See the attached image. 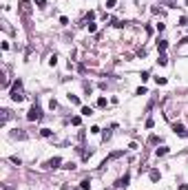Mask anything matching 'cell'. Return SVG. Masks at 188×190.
<instances>
[{
	"mask_svg": "<svg viewBox=\"0 0 188 190\" xmlns=\"http://www.w3.org/2000/svg\"><path fill=\"white\" fill-rule=\"evenodd\" d=\"M20 11H22V13H25V16H27V13L31 11V5H29L27 0H25V2H20Z\"/></svg>",
	"mask_w": 188,
	"mask_h": 190,
	"instance_id": "8992f818",
	"label": "cell"
},
{
	"mask_svg": "<svg viewBox=\"0 0 188 190\" xmlns=\"http://www.w3.org/2000/svg\"><path fill=\"white\" fill-rule=\"evenodd\" d=\"M40 135H42V137H51V128H42Z\"/></svg>",
	"mask_w": 188,
	"mask_h": 190,
	"instance_id": "9a60e30c",
	"label": "cell"
},
{
	"mask_svg": "<svg viewBox=\"0 0 188 190\" xmlns=\"http://www.w3.org/2000/svg\"><path fill=\"white\" fill-rule=\"evenodd\" d=\"M97 31V25H93V22H91V25H89V33H95Z\"/></svg>",
	"mask_w": 188,
	"mask_h": 190,
	"instance_id": "44dd1931",
	"label": "cell"
},
{
	"mask_svg": "<svg viewBox=\"0 0 188 190\" xmlns=\"http://www.w3.org/2000/svg\"><path fill=\"white\" fill-rule=\"evenodd\" d=\"M155 155H157V157H164V155H168V148H166V146H162V148L155 150Z\"/></svg>",
	"mask_w": 188,
	"mask_h": 190,
	"instance_id": "ba28073f",
	"label": "cell"
},
{
	"mask_svg": "<svg viewBox=\"0 0 188 190\" xmlns=\"http://www.w3.org/2000/svg\"><path fill=\"white\" fill-rule=\"evenodd\" d=\"M69 102L75 104V106H80V97H77V95H69Z\"/></svg>",
	"mask_w": 188,
	"mask_h": 190,
	"instance_id": "4fadbf2b",
	"label": "cell"
},
{
	"mask_svg": "<svg viewBox=\"0 0 188 190\" xmlns=\"http://www.w3.org/2000/svg\"><path fill=\"white\" fill-rule=\"evenodd\" d=\"M128 179H131V177H128V175H124L122 179H117V183H115V186H117V188H124V186H128Z\"/></svg>",
	"mask_w": 188,
	"mask_h": 190,
	"instance_id": "5b68a950",
	"label": "cell"
},
{
	"mask_svg": "<svg viewBox=\"0 0 188 190\" xmlns=\"http://www.w3.org/2000/svg\"><path fill=\"white\" fill-rule=\"evenodd\" d=\"M155 82L159 84V86H164V84H166V77H155Z\"/></svg>",
	"mask_w": 188,
	"mask_h": 190,
	"instance_id": "ffe728a7",
	"label": "cell"
},
{
	"mask_svg": "<svg viewBox=\"0 0 188 190\" xmlns=\"http://www.w3.org/2000/svg\"><path fill=\"white\" fill-rule=\"evenodd\" d=\"M179 190H188V183H181V186H179Z\"/></svg>",
	"mask_w": 188,
	"mask_h": 190,
	"instance_id": "d4e9b609",
	"label": "cell"
},
{
	"mask_svg": "<svg viewBox=\"0 0 188 190\" xmlns=\"http://www.w3.org/2000/svg\"><path fill=\"white\" fill-rule=\"evenodd\" d=\"M80 122H82L80 117H71V124H73V126H80Z\"/></svg>",
	"mask_w": 188,
	"mask_h": 190,
	"instance_id": "d6986e66",
	"label": "cell"
},
{
	"mask_svg": "<svg viewBox=\"0 0 188 190\" xmlns=\"http://www.w3.org/2000/svg\"><path fill=\"white\" fill-rule=\"evenodd\" d=\"M97 106H100V108L106 106V97H100V99H97Z\"/></svg>",
	"mask_w": 188,
	"mask_h": 190,
	"instance_id": "2e32d148",
	"label": "cell"
},
{
	"mask_svg": "<svg viewBox=\"0 0 188 190\" xmlns=\"http://www.w3.org/2000/svg\"><path fill=\"white\" fill-rule=\"evenodd\" d=\"M166 47H168V42H166V40H157V51H159V53H164Z\"/></svg>",
	"mask_w": 188,
	"mask_h": 190,
	"instance_id": "52a82bcc",
	"label": "cell"
},
{
	"mask_svg": "<svg viewBox=\"0 0 188 190\" xmlns=\"http://www.w3.org/2000/svg\"><path fill=\"white\" fill-rule=\"evenodd\" d=\"M148 77H151V73H148V71H144V73H142V82H146Z\"/></svg>",
	"mask_w": 188,
	"mask_h": 190,
	"instance_id": "7402d4cb",
	"label": "cell"
},
{
	"mask_svg": "<svg viewBox=\"0 0 188 190\" xmlns=\"http://www.w3.org/2000/svg\"><path fill=\"white\" fill-rule=\"evenodd\" d=\"M80 190H91V181H89V179H84V181L80 183Z\"/></svg>",
	"mask_w": 188,
	"mask_h": 190,
	"instance_id": "7c38bea8",
	"label": "cell"
},
{
	"mask_svg": "<svg viewBox=\"0 0 188 190\" xmlns=\"http://www.w3.org/2000/svg\"><path fill=\"white\" fill-rule=\"evenodd\" d=\"M49 108H51V111H53V108H58V102H55V99H51V102H49Z\"/></svg>",
	"mask_w": 188,
	"mask_h": 190,
	"instance_id": "603a6c76",
	"label": "cell"
},
{
	"mask_svg": "<svg viewBox=\"0 0 188 190\" xmlns=\"http://www.w3.org/2000/svg\"><path fill=\"white\" fill-rule=\"evenodd\" d=\"M173 131L177 133V135H181V137L186 135V128H184V124H179V122H177V124H173Z\"/></svg>",
	"mask_w": 188,
	"mask_h": 190,
	"instance_id": "277c9868",
	"label": "cell"
},
{
	"mask_svg": "<svg viewBox=\"0 0 188 190\" xmlns=\"http://www.w3.org/2000/svg\"><path fill=\"white\" fill-rule=\"evenodd\" d=\"M157 64H159V66H166V64H168V58L162 53V55H159V60H157Z\"/></svg>",
	"mask_w": 188,
	"mask_h": 190,
	"instance_id": "8fae6325",
	"label": "cell"
},
{
	"mask_svg": "<svg viewBox=\"0 0 188 190\" xmlns=\"http://www.w3.org/2000/svg\"><path fill=\"white\" fill-rule=\"evenodd\" d=\"M49 64H51V66L58 64V55H51V58H49Z\"/></svg>",
	"mask_w": 188,
	"mask_h": 190,
	"instance_id": "e0dca14e",
	"label": "cell"
},
{
	"mask_svg": "<svg viewBox=\"0 0 188 190\" xmlns=\"http://www.w3.org/2000/svg\"><path fill=\"white\" fill-rule=\"evenodd\" d=\"M27 119H29V122H40V119H42V111H40V106H38V104H33V106L29 108Z\"/></svg>",
	"mask_w": 188,
	"mask_h": 190,
	"instance_id": "7a4b0ae2",
	"label": "cell"
},
{
	"mask_svg": "<svg viewBox=\"0 0 188 190\" xmlns=\"http://www.w3.org/2000/svg\"><path fill=\"white\" fill-rule=\"evenodd\" d=\"M11 99H13V102H22V99H25V95H22V80H16V82H13Z\"/></svg>",
	"mask_w": 188,
	"mask_h": 190,
	"instance_id": "6da1fadb",
	"label": "cell"
},
{
	"mask_svg": "<svg viewBox=\"0 0 188 190\" xmlns=\"http://www.w3.org/2000/svg\"><path fill=\"white\" fill-rule=\"evenodd\" d=\"M148 177H151V181H159V170H151Z\"/></svg>",
	"mask_w": 188,
	"mask_h": 190,
	"instance_id": "30bf717a",
	"label": "cell"
},
{
	"mask_svg": "<svg viewBox=\"0 0 188 190\" xmlns=\"http://www.w3.org/2000/svg\"><path fill=\"white\" fill-rule=\"evenodd\" d=\"M115 5H117V0H106V7H109V9H113Z\"/></svg>",
	"mask_w": 188,
	"mask_h": 190,
	"instance_id": "ac0fdd59",
	"label": "cell"
},
{
	"mask_svg": "<svg viewBox=\"0 0 188 190\" xmlns=\"http://www.w3.org/2000/svg\"><path fill=\"white\" fill-rule=\"evenodd\" d=\"M7 119H9V111L5 108V111H2V119H0V122H2V124H7Z\"/></svg>",
	"mask_w": 188,
	"mask_h": 190,
	"instance_id": "5bb4252c",
	"label": "cell"
},
{
	"mask_svg": "<svg viewBox=\"0 0 188 190\" xmlns=\"http://www.w3.org/2000/svg\"><path fill=\"white\" fill-rule=\"evenodd\" d=\"M60 164H62V157H53V159H49V161L44 164V168H49V170H51V168H58Z\"/></svg>",
	"mask_w": 188,
	"mask_h": 190,
	"instance_id": "3957f363",
	"label": "cell"
},
{
	"mask_svg": "<svg viewBox=\"0 0 188 190\" xmlns=\"http://www.w3.org/2000/svg\"><path fill=\"white\" fill-rule=\"evenodd\" d=\"M80 113H82V115H84V117L93 115V111H91V106H82V108H80Z\"/></svg>",
	"mask_w": 188,
	"mask_h": 190,
	"instance_id": "9c48e42d",
	"label": "cell"
},
{
	"mask_svg": "<svg viewBox=\"0 0 188 190\" xmlns=\"http://www.w3.org/2000/svg\"><path fill=\"white\" fill-rule=\"evenodd\" d=\"M35 5H38V7H44V5H47V0H33Z\"/></svg>",
	"mask_w": 188,
	"mask_h": 190,
	"instance_id": "cb8c5ba5",
	"label": "cell"
}]
</instances>
